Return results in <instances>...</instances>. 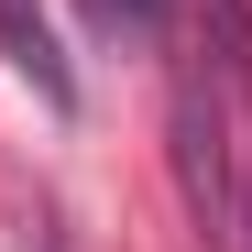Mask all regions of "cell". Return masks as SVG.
<instances>
[{"mask_svg": "<svg viewBox=\"0 0 252 252\" xmlns=\"http://www.w3.org/2000/svg\"><path fill=\"white\" fill-rule=\"evenodd\" d=\"M241 121H252V99H241V77H230V55L208 44V22L187 11V44H176V99H164V154H176V197H187V220L208 230V241H241V187H252V143H241Z\"/></svg>", "mask_w": 252, "mask_h": 252, "instance_id": "cell-1", "label": "cell"}, {"mask_svg": "<svg viewBox=\"0 0 252 252\" xmlns=\"http://www.w3.org/2000/svg\"><path fill=\"white\" fill-rule=\"evenodd\" d=\"M0 55H11L33 88H44V110H77V66L55 55V22H44V0H0Z\"/></svg>", "mask_w": 252, "mask_h": 252, "instance_id": "cell-2", "label": "cell"}, {"mask_svg": "<svg viewBox=\"0 0 252 252\" xmlns=\"http://www.w3.org/2000/svg\"><path fill=\"white\" fill-rule=\"evenodd\" d=\"M77 22L99 33V44H164V22H176V0H77Z\"/></svg>", "mask_w": 252, "mask_h": 252, "instance_id": "cell-3", "label": "cell"}, {"mask_svg": "<svg viewBox=\"0 0 252 252\" xmlns=\"http://www.w3.org/2000/svg\"><path fill=\"white\" fill-rule=\"evenodd\" d=\"M33 252H77V241H66V230H55V220H44V230H33Z\"/></svg>", "mask_w": 252, "mask_h": 252, "instance_id": "cell-4", "label": "cell"}, {"mask_svg": "<svg viewBox=\"0 0 252 252\" xmlns=\"http://www.w3.org/2000/svg\"><path fill=\"white\" fill-rule=\"evenodd\" d=\"M241 252H252V187H241Z\"/></svg>", "mask_w": 252, "mask_h": 252, "instance_id": "cell-5", "label": "cell"}]
</instances>
